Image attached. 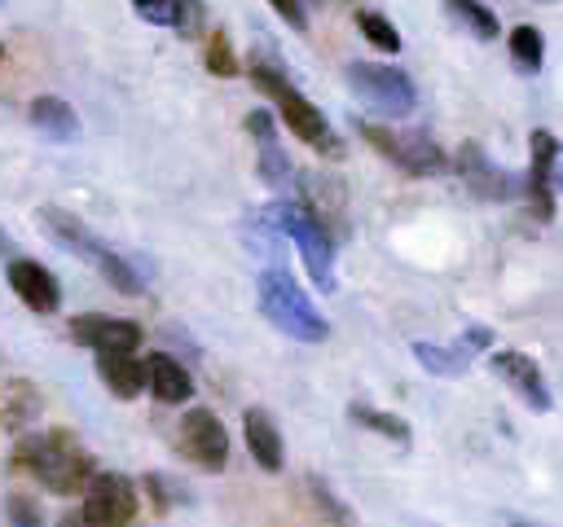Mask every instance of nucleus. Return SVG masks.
Returning <instances> with one entry per match:
<instances>
[{
	"label": "nucleus",
	"mask_w": 563,
	"mask_h": 527,
	"mask_svg": "<svg viewBox=\"0 0 563 527\" xmlns=\"http://www.w3.org/2000/svg\"><path fill=\"white\" fill-rule=\"evenodd\" d=\"M13 466L26 470L31 479H40L44 492H53V496H75V492H84V483L97 474L92 452H88L70 430L26 435V439L13 448Z\"/></svg>",
	"instance_id": "obj_1"
},
{
	"label": "nucleus",
	"mask_w": 563,
	"mask_h": 527,
	"mask_svg": "<svg viewBox=\"0 0 563 527\" xmlns=\"http://www.w3.org/2000/svg\"><path fill=\"white\" fill-rule=\"evenodd\" d=\"M35 215H40V228H44L62 250H70V255H79L84 264H92V268H97V272H101L119 294H132V299H136V294L145 290V285H141V272H136V268H132L114 246H106V242H101V237H97L79 215L62 211V206H40Z\"/></svg>",
	"instance_id": "obj_2"
},
{
	"label": "nucleus",
	"mask_w": 563,
	"mask_h": 527,
	"mask_svg": "<svg viewBox=\"0 0 563 527\" xmlns=\"http://www.w3.org/2000/svg\"><path fill=\"white\" fill-rule=\"evenodd\" d=\"M255 299H260V312L295 343H325L330 325L325 316L312 307V299L303 294V285L286 272V268H264L255 277Z\"/></svg>",
	"instance_id": "obj_3"
},
{
	"label": "nucleus",
	"mask_w": 563,
	"mask_h": 527,
	"mask_svg": "<svg viewBox=\"0 0 563 527\" xmlns=\"http://www.w3.org/2000/svg\"><path fill=\"white\" fill-rule=\"evenodd\" d=\"M251 83L268 97V101H277V110H282V123L290 127V136H299L303 145H312L317 154H330V158H343V141L330 132V123H325V114L277 70V66H268V61H255L251 66Z\"/></svg>",
	"instance_id": "obj_4"
},
{
	"label": "nucleus",
	"mask_w": 563,
	"mask_h": 527,
	"mask_svg": "<svg viewBox=\"0 0 563 527\" xmlns=\"http://www.w3.org/2000/svg\"><path fill=\"white\" fill-rule=\"evenodd\" d=\"M264 220H268L277 233H286V237L295 242V250H299V259H303L312 285H317V290H334V237H330L299 202H290V198H277V202L264 211Z\"/></svg>",
	"instance_id": "obj_5"
},
{
	"label": "nucleus",
	"mask_w": 563,
	"mask_h": 527,
	"mask_svg": "<svg viewBox=\"0 0 563 527\" xmlns=\"http://www.w3.org/2000/svg\"><path fill=\"white\" fill-rule=\"evenodd\" d=\"M356 132H361V141H369L387 162H396L400 171H409V176H435V171H444L449 167V158H444V149L422 132V127H383V123H361L356 119Z\"/></svg>",
	"instance_id": "obj_6"
},
{
	"label": "nucleus",
	"mask_w": 563,
	"mask_h": 527,
	"mask_svg": "<svg viewBox=\"0 0 563 527\" xmlns=\"http://www.w3.org/2000/svg\"><path fill=\"white\" fill-rule=\"evenodd\" d=\"M343 75H347V88H352L365 105H374V110H383V114H391V119H405V114L418 105L413 79H409L405 70H396V66H383V61H352Z\"/></svg>",
	"instance_id": "obj_7"
},
{
	"label": "nucleus",
	"mask_w": 563,
	"mask_h": 527,
	"mask_svg": "<svg viewBox=\"0 0 563 527\" xmlns=\"http://www.w3.org/2000/svg\"><path fill=\"white\" fill-rule=\"evenodd\" d=\"M79 518L88 527H128L136 518V487L119 470H97L84 483V509Z\"/></svg>",
	"instance_id": "obj_8"
},
{
	"label": "nucleus",
	"mask_w": 563,
	"mask_h": 527,
	"mask_svg": "<svg viewBox=\"0 0 563 527\" xmlns=\"http://www.w3.org/2000/svg\"><path fill=\"white\" fill-rule=\"evenodd\" d=\"M70 338L79 347H92L97 356H132L145 343V329L128 316H101V312H84L70 321Z\"/></svg>",
	"instance_id": "obj_9"
},
{
	"label": "nucleus",
	"mask_w": 563,
	"mask_h": 527,
	"mask_svg": "<svg viewBox=\"0 0 563 527\" xmlns=\"http://www.w3.org/2000/svg\"><path fill=\"white\" fill-rule=\"evenodd\" d=\"M180 452L202 470H224L229 461V430L211 408H189L180 417Z\"/></svg>",
	"instance_id": "obj_10"
},
{
	"label": "nucleus",
	"mask_w": 563,
	"mask_h": 527,
	"mask_svg": "<svg viewBox=\"0 0 563 527\" xmlns=\"http://www.w3.org/2000/svg\"><path fill=\"white\" fill-rule=\"evenodd\" d=\"M457 176L466 180V189H471L475 198H488V202H506V198L519 193V180H515L506 167H497V162L484 154L479 141H466V145L457 149Z\"/></svg>",
	"instance_id": "obj_11"
},
{
	"label": "nucleus",
	"mask_w": 563,
	"mask_h": 527,
	"mask_svg": "<svg viewBox=\"0 0 563 527\" xmlns=\"http://www.w3.org/2000/svg\"><path fill=\"white\" fill-rule=\"evenodd\" d=\"M528 193L537 220H554V198H559V136L537 127L532 132V171H528Z\"/></svg>",
	"instance_id": "obj_12"
},
{
	"label": "nucleus",
	"mask_w": 563,
	"mask_h": 527,
	"mask_svg": "<svg viewBox=\"0 0 563 527\" xmlns=\"http://www.w3.org/2000/svg\"><path fill=\"white\" fill-rule=\"evenodd\" d=\"M488 365H493V373H497V378H501L528 408H537V413L550 408V386H545V373H541V365H537L532 356L506 347V351H493Z\"/></svg>",
	"instance_id": "obj_13"
},
{
	"label": "nucleus",
	"mask_w": 563,
	"mask_h": 527,
	"mask_svg": "<svg viewBox=\"0 0 563 527\" xmlns=\"http://www.w3.org/2000/svg\"><path fill=\"white\" fill-rule=\"evenodd\" d=\"M4 277H9V290H13L31 312L48 316V312L62 307V285H57V277H53L44 264H35V259H9V264H4Z\"/></svg>",
	"instance_id": "obj_14"
},
{
	"label": "nucleus",
	"mask_w": 563,
	"mask_h": 527,
	"mask_svg": "<svg viewBox=\"0 0 563 527\" xmlns=\"http://www.w3.org/2000/svg\"><path fill=\"white\" fill-rule=\"evenodd\" d=\"M242 439H246V452L255 457V466H260V470L277 474V470L286 466L282 430H277V422H273V413H268V408H246V413H242Z\"/></svg>",
	"instance_id": "obj_15"
},
{
	"label": "nucleus",
	"mask_w": 563,
	"mask_h": 527,
	"mask_svg": "<svg viewBox=\"0 0 563 527\" xmlns=\"http://www.w3.org/2000/svg\"><path fill=\"white\" fill-rule=\"evenodd\" d=\"M141 369H145V386L158 404H185L194 395V378L176 356L150 351V360H141Z\"/></svg>",
	"instance_id": "obj_16"
},
{
	"label": "nucleus",
	"mask_w": 563,
	"mask_h": 527,
	"mask_svg": "<svg viewBox=\"0 0 563 527\" xmlns=\"http://www.w3.org/2000/svg\"><path fill=\"white\" fill-rule=\"evenodd\" d=\"M246 132H251L255 145H260V176H264L273 189H286L290 176H295V167H290V158L282 154V145H277V136H273V114H268V110H251V114H246Z\"/></svg>",
	"instance_id": "obj_17"
},
{
	"label": "nucleus",
	"mask_w": 563,
	"mask_h": 527,
	"mask_svg": "<svg viewBox=\"0 0 563 527\" xmlns=\"http://www.w3.org/2000/svg\"><path fill=\"white\" fill-rule=\"evenodd\" d=\"M40 391H35V382H26V378H0V426L4 430H18V426H26V422H35L40 417Z\"/></svg>",
	"instance_id": "obj_18"
},
{
	"label": "nucleus",
	"mask_w": 563,
	"mask_h": 527,
	"mask_svg": "<svg viewBox=\"0 0 563 527\" xmlns=\"http://www.w3.org/2000/svg\"><path fill=\"white\" fill-rule=\"evenodd\" d=\"M26 114H31V123H35L48 141H57V145H66V141L79 136V119H75L70 101H62V97H35Z\"/></svg>",
	"instance_id": "obj_19"
},
{
	"label": "nucleus",
	"mask_w": 563,
	"mask_h": 527,
	"mask_svg": "<svg viewBox=\"0 0 563 527\" xmlns=\"http://www.w3.org/2000/svg\"><path fill=\"white\" fill-rule=\"evenodd\" d=\"M97 378L114 400H136L145 391V369L136 356H97Z\"/></svg>",
	"instance_id": "obj_20"
},
{
	"label": "nucleus",
	"mask_w": 563,
	"mask_h": 527,
	"mask_svg": "<svg viewBox=\"0 0 563 527\" xmlns=\"http://www.w3.org/2000/svg\"><path fill=\"white\" fill-rule=\"evenodd\" d=\"M347 417L356 422V426H365V430H374V435H383V439H391L396 448H409L413 444V430H409V422L405 417H396V413H383V408H374V404H347Z\"/></svg>",
	"instance_id": "obj_21"
},
{
	"label": "nucleus",
	"mask_w": 563,
	"mask_h": 527,
	"mask_svg": "<svg viewBox=\"0 0 563 527\" xmlns=\"http://www.w3.org/2000/svg\"><path fill=\"white\" fill-rule=\"evenodd\" d=\"M510 61H515V70H523V75H537L541 70V61H545V35L537 31V26H528V22H519L515 31H510Z\"/></svg>",
	"instance_id": "obj_22"
},
{
	"label": "nucleus",
	"mask_w": 563,
	"mask_h": 527,
	"mask_svg": "<svg viewBox=\"0 0 563 527\" xmlns=\"http://www.w3.org/2000/svg\"><path fill=\"white\" fill-rule=\"evenodd\" d=\"M413 360H418L427 373H435V378H457V373L471 365V356H462V347H457V343H453V347L413 343Z\"/></svg>",
	"instance_id": "obj_23"
},
{
	"label": "nucleus",
	"mask_w": 563,
	"mask_h": 527,
	"mask_svg": "<svg viewBox=\"0 0 563 527\" xmlns=\"http://www.w3.org/2000/svg\"><path fill=\"white\" fill-rule=\"evenodd\" d=\"M444 9H449V18L453 22H462L475 40H497V18H493V9L488 4H479V0H444Z\"/></svg>",
	"instance_id": "obj_24"
},
{
	"label": "nucleus",
	"mask_w": 563,
	"mask_h": 527,
	"mask_svg": "<svg viewBox=\"0 0 563 527\" xmlns=\"http://www.w3.org/2000/svg\"><path fill=\"white\" fill-rule=\"evenodd\" d=\"M356 26H361V35H365V40H369L378 53H396V48H400V31H396V26H391L383 13L361 9V13H356Z\"/></svg>",
	"instance_id": "obj_25"
},
{
	"label": "nucleus",
	"mask_w": 563,
	"mask_h": 527,
	"mask_svg": "<svg viewBox=\"0 0 563 527\" xmlns=\"http://www.w3.org/2000/svg\"><path fill=\"white\" fill-rule=\"evenodd\" d=\"M202 61H207V70L211 75H220V79H233L238 75V57H233V44L216 31V35H207V44H202Z\"/></svg>",
	"instance_id": "obj_26"
},
{
	"label": "nucleus",
	"mask_w": 563,
	"mask_h": 527,
	"mask_svg": "<svg viewBox=\"0 0 563 527\" xmlns=\"http://www.w3.org/2000/svg\"><path fill=\"white\" fill-rule=\"evenodd\" d=\"M4 527H44V514H40L35 496H22V492L4 496Z\"/></svg>",
	"instance_id": "obj_27"
},
{
	"label": "nucleus",
	"mask_w": 563,
	"mask_h": 527,
	"mask_svg": "<svg viewBox=\"0 0 563 527\" xmlns=\"http://www.w3.org/2000/svg\"><path fill=\"white\" fill-rule=\"evenodd\" d=\"M132 9L150 26H176L180 31V4L176 0H132Z\"/></svg>",
	"instance_id": "obj_28"
},
{
	"label": "nucleus",
	"mask_w": 563,
	"mask_h": 527,
	"mask_svg": "<svg viewBox=\"0 0 563 527\" xmlns=\"http://www.w3.org/2000/svg\"><path fill=\"white\" fill-rule=\"evenodd\" d=\"M308 487H312V496H317V505H321V509L330 514V523H334V527H347V523H352V518H347V505H343V501H339V496H334V492L325 487V479H317V474H308Z\"/></svg>",
	"instance_id": "obj_29"
},
{
	"label": "nucleus",
	"mask_w": 563,
	"mask_h": 527,
	"mask_svg": "<svg viewBox=\"0 0 563 527\" xmlns=\"http://www.w3.org/2000/svg\"><path fill=\"white\" fill-rule=\"evenodd\" d=\"M268 4H273V9L295 26V31H303V26H308V4H312V0H268Z\"/></svg>",
	"instance_id": "obj_30"
},
{
	"label": "nucleus",
	"mask_w": 563,
	"mask_h": 527,
	"mask_svg": "<svg viewBox=\"0 0 563 527\" xmlns=\"http://www.w3.org/2000/svg\"><path fill=\"white\" fill-rule=\"evenodd\" d=\"M0 259H4V264H9V259H13V242H9V237H4V228H0Z\"/></svg>",
	"instance_id": "obj_31"
},
{
	"label": "nucleus",
	"mask_w": 563,
	"mask_h": 527,
	"mask_svg": "<svg viewBox=\"0 0 563 527\" xmlns=\"http://www.w3.org/2000/svg\"><path fill=\"white\" fill-rule=\"evenodd\" d=\"M57 527H88V523H84V518H79V514H66V518H62V523H57Z\"/></svg>",
	"instance_id": "obj_32"
},
{
	"label": "nucleus",
	"mask_w": 563,
	"mask_h": 527,
	"mask_svg": "<svg viewBox=\"0 0 563 527\" xmlns=\"http://www.w3.org/2000/svg\"><path fill=\"white\" fill-rule=\"evenodd\" d=\"M510 527H528V523H519V518H510Z\"/></svg>",
	"instance_id": "obj_33"
},
{
	"label": "nucleus",
	"mask_w": 563,
	"mask_h": 527,
	"mask_svg": "<svg viewBox=\"0 0 563 527\" xmlns=\"http://www.w3.org/2000/svg\"><path fill=\"white\" fill-rule=\"evenodd\" d=\"M0 61H4V44H0Z\"/></svg>",
	"instance_id": "obj_34"
}]
</instances>
